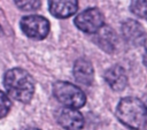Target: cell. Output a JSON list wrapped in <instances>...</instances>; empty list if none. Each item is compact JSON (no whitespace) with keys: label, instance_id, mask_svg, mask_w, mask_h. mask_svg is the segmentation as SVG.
<instances>
[{"label":"cell","instance_id":"cell-1","mask_svg":"<svg viewBox=\"0 0 147 130\" xmlns=\"http://www.w3.org/2000/svg\"><path fill=\"white\" fill-rule=\"evenodd\" d=\"M3 85L8 94L21 102H29L34 93V79L22 68L8 70L3 77Z\"/></svg>","mask_w":147,"mask_h":130},{"label":"cell","instance_id":"cell-2","mask_svg":"<svg viewBox=\"0 0 147 130\" xmlns=\"http://www.w3.org/2000/svg\"><path fill=\"white\" fill-rule=\"evenodd\" d=\"M146 115L145 104L136 97L121 99L116 108V116L119 122L133 130H139L145 125Z\"/></svg>","mask_w":147,"mask_h":130},{"label":"cell","instance_id":"cell-3","mask_svg":"<svg viewBox=\"0 0 147 130\" xmlns=\"http://www.w3.org/2000/svg\"><path fill=\"white\" fill-rule=\"evenodd\" d=\"M53 93L54 97L65 107L78 109L86 102L84 92L69 82H56L53 86Z\"/></svg>","mask_w":147,"mask_h":130},{"label":"cell","instance_id":"cell-4","mask_svg":"<svg viewBox=\"0 0 147 130\" xmlns=\"http://www.w3.org/2000/svg\"><path fill=\"white\" fill-rule=\"evenodd\" d=\"M20 26L25 36L32 39L41 40L49 32V22L40 15H28L22 17Z\"/></svg>","mask_w":147,"mask_h":130},{"label":"cell","instance_id":"cell-5","mask_svg":"<svg viewBox=\"0 0 147 130\" xmlns=\"http://www.w3.org/2000/svg\"><path fill=\"white\" fill-rule=\"evenodd\" d=\"M105 17L98 8H88L78 14L75 18V25L86 33H95L103 26Z\"/></svg>","mask_w":147,"mask_h":130},{"label":"cell","instance_id":"cell-6","mask_svg":"<svg viewBox=\"0 0 147 130\" xmlns=\"http://www.w3.org/2000/svg\"><path fill=\"white\" fill-rule=\"evenodd\" d=\"M121 31L123 39L131 46H141L146 41V32L144 26L134 21V20H126L121 25Z\"/></svg>","mask_w":147,"mask_h":130},{"label":"cell","instance_id":"cell-7","mask_svg":"<svg viewBox=\"0 0 147 130\" xmlns=\"http://www.w3.org/2000/svg\"><path fill=\"white\" fill-rule=\"evenodd\" d=\"M57 123L67 130H79L84 127L83 115L75 108L63 107L57 109L55 114Z\"/></svg>","mask_w":147,"mask_h":130},{"label":"cell","instance_id":"cell-8","mask_svg":"<svg viewBox=\"0 0 147 130\" xmlns=\"http://www.w3.org/2000/svg\"><path fill=\"white\" fill-rule=\"evenodd\" d=\"M93 41L105 52L113 53L117 47V36L115 31L107 25H103L93 36Z\"/></svg>","mask_w":147,"mask_h":130},{"label":"cell","instance_id":"cell-9","mask_svg":"<svg viewBox=\"0 0 147 130\" xmlns=\"http://www.w3.org/2000/svg\"><path fill=\"white\" fill-rule=\"evenodd\" d=\"M74 76L79 84L91 85L94 78V70L92 63L87 59H78L74 64Z\"/></svg>","mask_w":147,"mask_h":130},{"label":"cell","instance_id":"cell-10","mask_svg":"<svg viewBox=\"0 0 147 130\" xmlns=\"http://www.w3.org/2000/svg\"><path fill=\"white\" fill-rule=\"evenodd\" d=\"M105 79L114 91H122L127 85V76L123 67L113 66L105 72Z\"/></svg>","mask_w":147,"mask_h":130},{"label":"cell","instance_id":"cell-11","mask_svg":"<svg viewBox=\"0 0 147 130\" xmlns=\"http://www.w3.org/2000/svg\"><path fill=\"white\" fill-rule=\"evenodd\" d=\"M48 8L53 16L67 18L77 12L78 1H49Z\"/></svg>","mask_w":147,"mask_h":130},{"label":"cell","instance_id":"cell-12","mask_svg":"<svg viewBox=\"0 0 147 130\" xmlns=\"http://www.w3.org/2000/svg\"><path fill=\"white\" fill-rule=\"evenodd\" d=\"M131 12L140 18L147 20V0H136L130 3Z\"/></svg>","mask_w":147,"mask_h":130},{"label":"cell","instance_id":"cell-13","mask_svg":"<svg viewBox=\"0 0 147 130\" xmlns=\"http://www.w3.org/2000/svg\"><path fill=\"white\" fill-rule=\"evenodd\" d=\"M10 109V100L6 93L0 91V118L5 117Z\"/></svg>","mask_w":147,"mask_h":130},{"label":"cell","instance_id":"cell-14","mask_svg":"<svg viewBox=\"0 0 147 130\" xmlns=\"http://www.w3.org/2000/svg\"><path fill=\"white\" fill-rule=\"evenodd\" d=\"M16 6L25 12H30V10H37L40 6L41 2L40 1H15Z\"/></svg>","mask_w":147,"mask_h":130},{"label":"cell","instance_id":"cell-15","mask_svg":"<svg viewBox=\"0 0 147 130\" xmlns=\"http://www.w3.org/2000/svg\"><path fill=\"white\" fill-rule=\"evenodd\" d=\"M144 46H145V53H144V58H142V61H144V64L147 67V38H146V41H145Z\"/></svg>","mask_w":147,"mask_h":130},{"label":"cell","instance_id":"cell-16","mask_svg":"<svg viewBox=\"0 0 147 130\" xmlns=\"http://www.w3.org/2000/svg\"><path fill=\"white\" fill-rule=\"evenodd\" d=\"M25 130H39V129H36V128H29V129H25Z\"/></svg>","mask_w":147,"mask_h":130},{"label":"cell","instance_id":"cell-17","mask_svg":"<svg viewBox=\"0 0 147 130\" xmlns=\"http://www.w3.org/2000/svg\"><path fill=\"white\" fill-rule=\"evenodd\" d=\"M145 107H146V114H147V102H146V105H145Z\"/></svg>","mask_w":147,"mask_h":130},{"label":"cell","instance_id":"cell-18","mask_svg":"<svg viewBox=\"0 0 147 130\" xmlns=\"http://www.w3.org/2000/svg\"><path fill=\"white\" fill-rule=\"evenodd\" d=\"M0 30H1V26H0Z\"/></svg>","mask_w":147,"mask_h":130}]
</instances>
